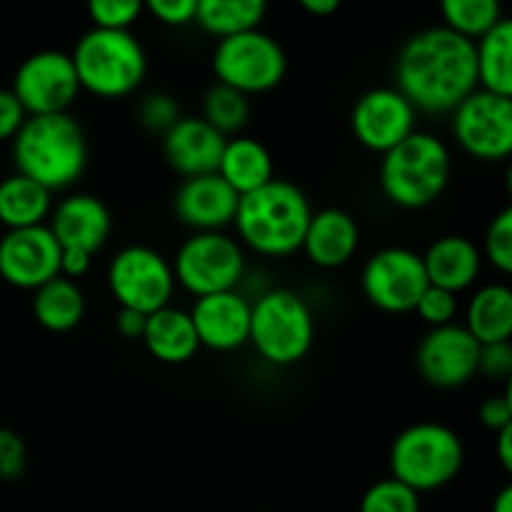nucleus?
Here are the masks:
<instances>
[{
  "instance_id": "1",
  "label": "nucleus",
  "mask_w": 512,
  "mask_h": 512,
  "mask_svg": "<svg viewBox=\"0 0 512 512\" xmlns=\"http://www.w3.org/2000/svg\"><path fill=\"white\" fill-rule=\"evenodd\" d=\"M395 88L418 113H453L480 88L475 43L445 25L410 35L395 58Z\"/></svg>"
},
{
  "instance_id": "2",
  "label": "nucleus",
  "mask_w": 512,
  "mask_h": 512,
  "mask_svg": "<svg viewBox=\"0 0 512 512\" xmlns=\"http://www.w3.org/2000/svg\"><path fill=\"white\" fill-rule=\"evenodd\" d=\"M15 173L35 180L50 193L68 190L88 168V138L70 113L28 115L13 138Z\"/></svg>"
},
{
  "instance_id": "3",
  "label": "nucleus",
  "mask_w": 512,
  "mask_h": 512,
  "mask_svg": "<svg viewBox=\"0 0 512 512\" xmlns=\"http://www.w3.org/2000/svg\"><path fill=\"white\" fill-rule=\"evenodd\" d=\"M313 208L303 190L290 180L273 178L263 188L240 195L235 233L240 245L263 258H288L303 248Z\"/></svg>"
},
{
  "instance_id": "4",
  "label": "nucleus",
  "mask_w": 512,
  "mask_h": 512,
  "mask_svg": "<svg viewBox=\"0 0 512 512\" xmlns=\"http://www.w3.org/2000/svg\"><path fill=\"white\" fill-rule=\"evenodd\" d=\"M453 155L438 135L415 130L380 160V190L390 205L423 210L448 190Z\"/></svg>"
},
{
  "instance_id": "5",
  "label": "nucleus",
  "mask_w": 512,
  "mask_h": 512,
  "mask_svg": "<svg viewBox=\"0 0 512 512\" xmlns=\"http://www.w3.org/2000/svg\"><path fill=\"white\" fill-rule=\"evenodd\" d=\"M80 90L103 100L133 95L148 75V55L130 30L90 28L70 53Z\"/></svg>"
},
{
  "instance_id": "6",
  "label": "nucleus",
  "mask_w": 512,
  "mask_h": 512,
  "mask_svg": "<svg viewBox=\"0 0 512 512\" xmlns=\"http://www.w3.org/2000/svg\"><path fill=\"white\" fill-rule=\"evenodd\" d=\"M463 465V440L443 423L410 425L390 445V478L400 480L418 495L450 485Z\"/></svg>"
},
{
  "instance_id": "7",
  "label": "nucleus",
  "mask_w": 512,
  "mask_h": 512,
  "mask_svg": "<svg viewBox=\"0 0 512 512\" xmlns=\"http://www.w3.org/2000/svg\"><path fill=\"white\" fill-rule=\"evenodd\" d=\"M248 343L275 368L300 363L315 343L313 310L288 288L263 290L253 298Z\"/></svg>"
},
{
  "instance_id": "8",
  "label": "nucleus",
  "mask_w": 512,
  "mask_h": 512,
  "mask_svg": "<svg viewBox=\"0 0 512 512\" xmlns=\"http://www.w3.org/2000/svg\"><path fill=\"white\" fill-rule=\"evenodd\" d=\"M215 83L243 95H263L278 88L288 73L285 50L273 35L260 28L220 38L213 50Z\"/></svg>"
},
{
  "instance_id": "9",
  "label": "nucleus",
  "mask_w": 512,
  "mask_h": 512,
  "mask_svg": "<svg viewBox=\"0 0 512 512\" xmlns=\"http://www.w3.org/2000/svg\"><path fill=\"white\" fill-rule=\"evenodd\" d=\"M173 273L195 298L238 290L245 280V250L225 230L193 233L175 253Z\"/></svg>"
},
{
  "instance_id": "10",
  "label": "nucleus",
  "mask_w": 512,
  "mask_h": 512,
  "mask_svg": "<svg viewBox=\"0 0 512 512\" xmlns=\"http://www.w3.org/2000/svg\"><path fill=\"white\" fill-rule=\"evenodd\" d=\"M175 285L173 263L148 245H128L108 265V288L115 303L143 315L170 305Z\"/></svg>"
},
{
  "instance_id": "11",
  "label": "nucleus",
  "mask_w": 512,
  "mask_h": 512,
  "mask_svg": "<svg viewBox=\"0 0 512 512\" xmlns=\"http://www.w3.org/2000/svg\"><path fill=\"white\" fill-rule=\"evenodd\" d=\"M453 138L483 163L512 158V98L478 88L453 110Z\"/></svg>"
},
{
  "instance_id": "12",
  "label": "nucleus",
  "mask_w": 512,
  "mask_h": 512,
  "mask_svg": "<svg viewBox=\"0 0 512 512\" xmlns=\"http://www.w3.org/2000/svg\"><path fill=\"white\" fill-rule=\"evenodd\" d=\"M428 285L423 255L400 245L370 255L360 273V288L368 303L390 315L413 313Z\"/></svg>"
},
{
  "instance_id": "13",
  "label": "nucleus",
  "mask_w": 512,
  "mask_h": 512,
  "mask_svg": "<svg viewBox=\"0 0 512 512\" xmlns=\"http://www.w3.org/2000/svg\"><path fill=\"white\" fill-rule=\"evenodd\" d=\"M10 90L28 115L68 113L78 100V73L70 53L63 50H38L18 65Z\"/></svg>"
},
{
  "instance_id": "14",
  "label": "nucleus",
  "mask_w": 512,
  "mask_h": 512,
  "mask_svg": "<svg viewBox=\"0 0 512 512\" xmlns=\"http://www.w3.org/2000/svg\"><path fill=\"white\" fill-rule=\"evenodd\" d=\"M480 343L465 325L450 323L430 328L415 350V368L420 378L440 390L468 385L478 375Z\"/></svg>"
},
{
  "instance_id": "15",
  "label": "nucleus",
  "mask_w": 512,
  "mask_h": 512,
  "mask_svg": "<svg viewBox=\"0 0 512 512\" xmlns=\"http://www.w3.org/2000/svg\"><path fill=\"white\" fill-rule=\"evenodd\" d=\"M355 140L385 155L418 130V110L398 88H373L358 98L350 113Z\"/></svg>"
},
{
  "instance_id": "16",
  "label": "nucleus",
  "mask_w": 512,
  "mask_h": 512,
  "mask_svg": "<svg viewBox=\"0 0 512 512\" xmlns=\"http://www.w3.org/2000/svg\"><path fill=\"white\" fill-rule=\"evenodd\" d=\"M60 275V245L48 225L8 230L0 238V278L20 290H38Z\"/></svg>"
},
{
  "instance_id": "17",
  "label": "nucleus",
  "mask_w": 512,
  "mask_h": 512,
  "mask_svg": "<svg viewBox=\"0 0 512 512\" xmlns=\"http://www.w3.org/2000/svg\"><path fill=\"white\" fill-rule=\"evenodd\" d=\"M250 310H253V300L240 288L195 298L188 313L193 318L200 348L233 353L248 345Z\"/></svg>"
},
{
  "instance_id": "18",
  "label": "nucleus",
  "mask_w": 512,
  "mask_h": 512,
  "mask_svg": "<svg viewBox=\"0 0 512 512\" xmlns=\"http://www.w3.org/2000/svg\"><path fill=\"white\" fill-rule=\"evenodd\" d=\"M240 195L218 173L183 178L173 193L175 218L193 233H218L233 225Z\"/></svg>"
},
{
  "instance_id": "19",
  "label": "nucleus",
  "mask_w": 512,
  "mask_h": 512,
  "mask_svg": "<svg viewBox=\"0 0 512 512\" xmlns=\"http://www.w3.org/2000/svg\"><path fill=\"white\" fill-rule=\"evenodd\" d=\"M50 233L60 248H80L100 253L113 233V215L108 205L90 193H70L53 205L48 218Z\"/></svg>"
},
{
  "instance_id": "20",
  "label": "nucleus",
  "mask_w": 512,
  "mask_h": 512,
  "mask_svg": "<svg viewBox=\"0 0 512 512\" xmlns=\"http://www.w3.org/2000/svg\"><path fill=\"white\" fill-rule=\"evenodd\" d=\"M160 140H163L165 163L183 178H195V175L218 173L220 155L228 138H223L203 118L183 115Z\"/></svg>"
},
{
  "instance_id": "21",
  "label": "nucleus",
  "mask_w": 512,
  "mask_h": 512,
  "mask_svg": "<svg viewBox=\"0 0 512 512\" xmlns=\"http://www.w3.org/2000/svg\"><path fill=\"white\" fill-rule=\"evenodd\" d=\"M360 245V228L348 210L323 208L313 213L303 238V253L313 265L335 270L355 258Z\"/></svg>"
},
{
  "instance_id": "22",
  "label": "nucleus",
  "mask_w": 512,
  "mask_h": 512,
  "mask_svg": "<svg viewBox=\"0 0 512 512\" xmlns=\"http://www.w3.org/2000/svg\"><path fill=\"white\" fill-rule=\"evenodd\" d=\"M428 283L450 293H463L478 280L483 268V253L465 235H443L423 255Z\"/></svg>"
},
{
  "instance_id": "23",
  "label": "nucleus",
  "mask_w": 512,
  "mask_h": 512,
  "mask_svg": "<svg viewBox=\"0 0 512 512\" xmlns=\"http://www.w3.org/2000/svg\"><path fill=\"white\" fill-rule=\"evenodd\" d=\"M143 345L155 360L165 365L188 363L200 350L193 318H190L188 310L173 308V305H165V308L148 315Z\"/></svg>"
},
{
  "instance_id": "24",
  "label": "nucleus",
  "mask_w": 512,
  "mask_h": 512,
  "mask_svg": "<svg viewBox=\"0 0 512 512\" xmlns=\"http://www.w3.org/2000/svg\"><path fill=\"white\" fill-rule=\"evenodd\" d=\"M218 175L235 193L248 195L275 178L273 155L260 140L248 138V135H235V138L225 140Z\"/></svg>"
},
{
  "instance_id": "25",
  "label": "nucleus",
  "mask_w": 512,
  "mask_h": 512,
  "mask_svg": "<svg viewBox=\"0 0 512 512\" xmlns=\"http://www.w3.org/2000/svg\"><path fill=\"white\" fill-rule=\"evenodd\" d=\"M465 328L480 345L512 340V288L490 283L475 290L465 308Z\"/></svg>"
},
{
  "instance_id": "26",
  "label": "nucleus",
  "mask_w": 512,
  "mask_h": 512,
  "mask_svg": "<svg viewBox=\"0 0 512 512\" xmlns=\"http://www.w3.org/2000/svg\"><path fill=\"white\" fill-rule=\"evenodd\" d=\"M53 193L25 175L13 173L0 180V223L8 230L48 225Z\"/></svg>"
},
{
  "instance_id": "27",
  "label": "nucleus",
  "mask_w": 512,
  "mask_h": 512,
  "mask_svg": "<svg viewBox=\"0 0 512 512\" xmlns=\"http://www.w3.org/2000/svg\"><path fill=\"white\" fill-rule=\"evenodd\" d=\"M33 318L48 333H70L85 318V295L75 280L58 278L48 280L33 290Z\"/></svg>"
},
{
  "instance_id": "28",
  "label": "nucleus",
  "mask_w": 512,
  "mask_h": 512,
  "mask_svg": "<svg viewBox=\"0 0 512 512\" xmlns=\"http://www.w3.org/2000/svg\"><path fill=\"white\" fill-rule=\"evenodd\" d=\"M478 83L503 98H512V18H500L488 33L475 40Z\"/></svg>"
},
{
  "instance_id": "29",
  "label": "nucleus",
  "mask_w": 512,
  "mask_h": 512,
  "mask_svg": "<svg viewBox=\"0 0 512 512\" xmlns=\"http://www.w3.org/2000/svg\"><path fill=\"white\" fill-rule=\"evenodd\" d=\"M268 0H198L195 23L213 38L253 30L263 23Z\"/></svg>"
},
{
  "instance_id": "30",
  "label": "nucleus",
  "mask_w": 512,
  "mask_h": 512,
  "mask_svg": "<svg viewBox=\"0 0 512 512\" xmlns=\"http://www.w3.org/2000/svg\"><path fill=\"white\" fill-rule=\"evenodd\" d=\"M200 118L213 125L223 138H235L250 120L248 95L238 93L223 83L210 85L203 98V115Z\"/></svg>"
},
{
  "instance_id": "31",
  "label": "nucleus",
  "mask_w": 512,
  "mask_h": 512,
  "mask_svg": "<svg viewBox=\"0 0 512 512\" xmlns=\"http://www.w3.org/2000/svg\"><path fill=\"white\" fill-rule=\"evenodd\" d=\"M443 25L468 40H480L500 18V0H440Z\"/></svg>"
},
{
  "instance_id": "32",
  "label": "nucleus",
  "mask_w": 512,
  "mask_h": 512,
  "mask_svg": "<svg viewBox=\"0 0 512 512\" xmlns=\"http://www.w3.org/2000/svg\"><path fill=\"white\" fill-rule=\"evenodd\" d=\"M358 512H420V495L400 480L385 478L365 490Z\"/></svg>"
},
{
  "instance_id": "33",
  "label": "nucleus",
  "mask_w": 512,
  "mask_h": 512,
  "mask_svg": "<svg viewBox=\"0 0 512 512\" xmlns=\"http://www.w3.org/2000/svg\"><path fill=\"white\" fill-rule=\"evenodd\" d=\"M483 253L495 270L512 275V203L490 220L485 230Z\"/></svg>"
},
{
  "instance_id": "34",
  "label": "nucleus",
  "mask_w": 512,
  "mask_h": 512,
  "mask_svg": "<svg viewBox=\"0 0 512 512\" xmlns=\"http://www.w3.org/2000/svg\"><path fill=\"white\" fill-rule=\"evenodd\" d=\"M93 28L130 30V25L145 13L143 0H85Z\"/></svg>"
},
{
  "instance_id": "35",
  "label": "nucleus",
  "mask_w": 512,
  "mask_h": 512,
  "mask_svg": "<svg viewBox=\"0 0 512 512\" xmlns=\"http://www.w3.org/2000/svg\"><path fill=\"white\" fill-rule=\"evenodd\" d=\"M180 118L183 113H180L178 100L168 93H150L138 105V125L150 135L163 138Z\"/></svg>"
},
{
  "instance_id": "36",
  "label": "nucleus",
  "mask_w": 512,
  "mask_h": 512,
  "mask_svg": "<svg viewBox=\"0 0 512 512\" xmlns=\"http://www.w3.org/2000/svg\"><path fill=\"white\" fill-rule=\"evenodd\" d=\"M458 308V295L445 288H438V285H428L425 293L420 295L413 313H418V318L425 325H430V328H443V325L455 323Z\"/></svg>"
},
{
  "instance_id": "37",
  "label": "nucleus",
  "mask_w": 512,
  "mask_h": 512,
  "mask_svg": "<svg viewBox=\"0 0 512 512\" xmlns=\"http://www.w3.org/2000/svg\"><path fill=\"white\" fill-rule=\"evenodd\" d=\"M478 375L493 380V383H508L512 375V343H488L480 345L478 358Z\"/></svg>"
},
{
  "instance_id": "38",
  "label": "nucleus",
  "mask_w": 512,
  "mask_h": 512,
  "mask_svg": "<svg viewBox=\"0 0 512 512\" xmlns=\"http://www.w3.org/2000/svg\"><path fill=\"white\" fill-rule=\"evenodd\" d=\"M28 465V450L15 430L0 428V480H18Z\"/></svg>"
},
{
  "instance_id": "39",
  "label": "nucleus",
  "mask_w": 512,
  "mask_h": 512,
  "mask_svg": "<svg viewBox=\"0 0 512 512\" xmlns=\"http://www.w3.org/2000/svg\"><path fill=\"white\" fill-rule=\"evenodd\" d=\"M143 5L158 23L170 25V28L195 23V15H198V0H143Z\"/></svg>"
},
{
  "instance_id": "40",
  "label": "nucleus",
  "mask_w": 512,
  "mask_h": 512,
  "mask_svg": "<svg viewBox=\"0 0 512 512\" xmlns=\"http://www.w3.org/2000/svg\"><path fill=\"white\" fill-rule=\"evenodd\" d=\"M28 120V113L10 88H0V143L13 140Z\"/></svg>"
},
{
  "instance_id": "41",
  "label": "nucleus",
  "mask_w": 512,
  "mask_h": 512,
  "mask_svg": "<svg viewBox=\"0 0 512 512\" xmlns=\"http://www.w3.org/2000/svg\"><path fill=\"white\" fill-rule=\"evenodd\" d=\"M478 418L493 433H498V430H503L505 425L512 423V410L505 395H490V398H485L478 408Z\"/></svg>"
},
{
  "instance_id": "42",
  "label": "nucleus",
  "mask_w": 512,
  "mask_h": 512,
  "mask_svg": "<svg viewBox=\"0 0 512 512\" xmlns=\"http://www.w3.org/2000/svg\"><path fill=\"white\" fill-rule=\"evenodd\" d=\"M93 253L80 248H60V275L78 283V278H85L93 268Z\"/></svg>"
},
{
  "instance_id": "43",
  "label": "nucleus",
  "mask_w": 512,
  "mask_h": 512,
  "mask_svg": "<svg viewBox=\"0 0 512 512\" xmlns=\"http://www.w3.org/2000/svg\"><path fill=\"white\" fill-rule=\"evenodd\" d=\"M145 323H148V315L138 313V310L120 308L118 315H115V330H118L125 340H143Z\"/></svg>"
},
{
  "instance_id": "44",
  "label": "nucleus",
  "mask_w": 512,
  "mask_h": 512,
  "mask_svg": "<svg viewBox=\"0 0 512 512\" xmlns=\"http://www.w3.org/2000/svg\"><path fill=\"white\" fill-rule=\"evenodd\" d=\"M495 458H498L500 468L512 478V423L495 433Z\"/></svg>"
},
{
  "instance_id": "45",
  "label": "nucleus",
  "mask_w": 512,
  "mask_h": 512,
  "mask_svg": "<svg viewBox=\"0 0 512 512\" xmlns=\"http://www.w3.org/2000/svg\"><path fill=\"white\" fill-rule=\"evenodd\" d=\"M298 3L305 13L315 15V18H328V15H333L340 8L343 0H298Z\"/></svg>"
},
{
  "instance_id": "46",
  "label": "nucleus",
  "mask_w": 512,
  "mask_h": 512,
  "mask_svg": "<svg viewBox=\"0 0 512 512\" xmlns=\"http://www.w3.org/2000/svg\"><path fill=\"white\" fill-rule=\"evenodd\" d=\"M493 512H512V480L505 488L498 490L493 500Z\"/></svg>"
},
{
  "instance_id": "47",
  "label": "nucleus",
  "mask_w": 512,
  "mask_h": 512,
  "mask_svg": "<svg viewBox=\"0 0 512 512\" xmlns=\"http://www.w3.org/2000/svg\"><path fill=\"white\" fill-rule=\"evenodd\" d=\"M505 190H508V195H510V200H512V158H510V163H508V173H505Z\"/></svg>"
},
{
  "instance_id": "48",
  "label": "nucleus",
  "mask_w": 512,
  "mask_h": 512,
  "mask_svg": "<svg viewBox=\"0 0 512 512\" xmlns=\"http://www.w3.org/2000/svg\"><path fill=\"white\" fill-rule=\"evenodd\" d=\"M505 400H508V405H510V410H512V375L508 378V383H505Z\"/></svg>"
}]
</instances>
